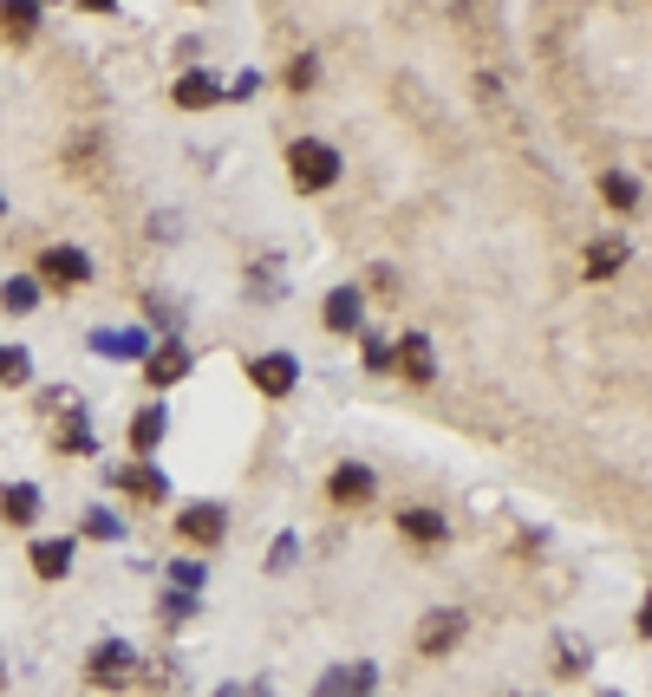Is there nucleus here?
I'll return each mask as SVG.
<instances>
[{
    "mask_svg": "<svg viewBox=\"0 0 652 697\" xmlns=\"http://www.w3.org/2000/svg\"><path fill=\"white\" fill-rule=\"evenodd\" d=\"M288 170H293V190H300V196H320V190L340 183V150L320 143V138H293L288 143Z\"/></svg>",
    "mask_w": 652,
    "mask_h": 697,
    "instance_id": "nucleus-1",
    "label": "nucleus"
},
{
    "mask_svg": "<svg viewBox=\"0 0 652 697\" xmlns=\"http://www.w3.org/2000/svg\"><path fill=\"white\" fill-rule=\"evenodd\" d=\"M248 385H255L261 398H288L293 385H300L293 352H261V358H248Z\"/></svg>",
    "mask_w": 652,
    "mask_h": 697,
    "instance_id": "nucleus-2",
    "label": "nucleus"
},
{
    "mask_svg": "<svg viewBox=\"0 0 652 697\" xmlns=\"http://www.w3.org/2000/svg\"><path fill=\"white\" fill-rule=\"evenodd\" d=\"M177 535H183L190 548H216L222 535H228V508H222V502H190V508L177 515Z\"/></svg>",
    "mask_w": 652,
    "mask_h": 697,
    "instance_id": "nucleus-3",
    "label": "nucleus"
},
{
    "mask_svg": "<svg viewBox=\"0 0 652 697\" xmlns=\"http://www.w3.org/2000/svg\"><path fill=\"white\" fill-rule=\"evenodd\" d=\"M40 280H46V287H85V280H92V255L73 248V242H60V248L40 255Z\"/></svg>",
    "mask_w": 652,
    "mask_h": 697,
    "instance_id": "nucleus-4",
    "label": "nucleus"
},
{
    "mask_svg": "<svg viewBox=\"0 0 652 697\" xmlns=\"http://www.w3.org/2000/svg\"><path fill=\"white\" fill-rule=\"evenodd\" d=\"M463 632H470V613H450V607H443V613H431V620L418 626V652H425V658H450V652L463 645Z\"/></svg>",
    "mask_w": 652,
    "mask_h": 697,
    "instance_id": "nucleus-5",
    "label": "nucleus"
},
{
    "mask_svg": "<svg viewBox=\"0 0 652 697\" xmlns=\"http://www.w3.org/2000/svg\"><path fill=\"white\" fill-rule=\"evenodd\" d=\"M372 489H378V476H372L365 463H340V470L327 476V502H333V508H365Z\"/></svg>",
    "mask_w": 652,
    "mask_h": 697,
    "instance_id": "nucleus-6",
    "label": "nucleus"
},
{
    "mask_svg": "<svg viewBox=\"0 0 652 697\" xmlns=\"http://www.w3.org/2000/svg\"><path fill=\"white\" fill-rule=\"evenodd\" d=\"M111 489H125V495H138V502H163V495H170V476L157 470V457H138V463L111 470Z\"/></svg>",
    "mask_w": 652,
    "mask_h": 697,
    "instance_id": "nucleus-7",
    "label": "nucleus"
},
{
    "mask_svg": "<svg viewBox=\"0 0 652 697\" xmlns=\"http://www.w3.org/2000/svg\"><path fill=\"white\" fill-rule=\"evenodd\" d=\"M190 365H196V352L190 346H177V340H163V346L145 358V378H150V392H163V385H183L190 378Z\"/></svg>",
    "mask_w": 652,
    "mask_h": 697,
    "instance_id": "nucleus-8",
    "label": "nucleus"
},
{
    "mask_svg": "<svg viewBox=\"0 0 652 697\" xmlns=\"http://www.w3.org/2000/svg\"><path fill=\"white\" fill-rule=\"evenodd\" d=\"M125 678H131V645L125 639L92 645V685H125Z\"/></svg>",
    "mask_w": 652,
    "mask_h": 697,
    "instance_id": "nucleus-9",
    "label": "nucleus"
},
{
    "mask_svg": "<svg viewBox=\"0 0 652 697\" xmlns=\"http://www.w3.org/2000/svg\"><path fill=\"white\" fill-rule=\"evenodd\" d=\"M360 313H365L360 287H333L327 293V333H360Z\"/></svg>",
    "mask_w": 652,
    "mask_h": 697,
    "instance_id": "nucleus-10",
    "label": "nucleus"
},
{
    "mask_svg": "<svg viewBox=\"0 0 652 697\" xmlns=\"http://www.w3.org/2000/svg\"><path fill=\"white\" fill-rule=\"evenodd\" d=\"M60 418H66V423H60V437H53V443H60L66 457H92L98 443H92V430H85V411H78L66 392H60Z\"/></svg>",
    "mask_w": 652,
    "mask_h": 697,
    "instance_id": "nucleus-11",
    "label": "nucleus"
},
{
    "mask_svg": "<svg viewBox=\"0 0 652 697\" xmlns=\"http://www.w3.org/2000/svg\"><path fill=\"white\" fill-rule=\"evenodd\" d=\"M392 365H398L411 385H431V340H425V333L398 340V346H392Z\"/></svg>",
    "mask_w": 652,
    "mask_h": 697,
    "instance_id": "nucleus-12",
    "label": "nucleus"
},
{
    "mask_svg": "<svg viewBox=\"0 0 652 697\" xmlns=\"http://www.w3.org/2000/svg\"><path fill=\"white\" fill-rule=\"evenodd\" d=\"M0 33H7L13 46H26V40L40 33V0H0Z\"/></svg>",
    "mask_w": 652,
    "mask_h": 697,
    "instance_id": "nucleus-13",
    "label": "nucleus"
},
{
    "mask_svg": "<svg viewBox=\"0 0 652 697\" xmlns=\"http://www.w3.org/2000/svg\"><path fill=\"white\" fill-rule=\"evenodd\" d=\"M33 573L40 580H66L73 573V535H60V541H33Z\"/></svg>",
    "mask_w": 652,
    "mask_h": 697,
    "instance_id": "nucleus-14",
    "label": "nucleus"
},
{
    "mask_svg": "<svg viewBox=\"0 0 652 697\" xmlns=\"http://www.w3.org/2000/svg\"><path fill=\"white\" fill-rule=\"evenodd\" d=\"M0 515H7L13 528H33V522H40V489L33 483H7L0 489Z\"/></svg>",
    "mask_w": 652,
    "mask_h": 697,
    "instance_id": "nucleus-15",
    "label": "nucleus"
},
{
    "mask_svg": "<svg viewBox=\"0 0 652 697\" xmlns=\"http://www.w3.org/2000/svg\"><path fill=\"white\" fill-rule=\"evenodd\" d=\"M170 98H177L183 111H210V105H216V98H222V85H216V78H210V72H183Z\"/></svg>",
    "mask_w": 652,
    "mask_h": 697,
    "instance_id": "nucleus-16",
    "label": "nucleus"
},
{
    "mask_svg": "<svg viewBox=\"0 0 652 697\" xmlns=\"http://www.w3.org/2000/svg\"><path fill=\"white\" fill-rule=\"evenodd\" d=\"M163 430H170V411H163V405H145V411L131 418V450H138V457H150V450L163 443Z\"/></svg>",
    "mask_w": 652,
    "mask_h": 697,
    "instance_id": "nucleus-17",
    "label": "nucleus"
},
{
    "mask_svg": "<svg viewBox=\"0 0 652 697\" xmlns=\"http://www.w3.org/2000/svg\"><path fill=\"white\" fill-rule=\"evenodd\" d=\"M398 528H405V535H411V541H425V548H437V541H443V535H450V528H443V515H437V508H398Z\"/></svg>",
    "mask_w": 652,
    "mask_h": 697,
    "instance_id": "nucleus-18",
    "label": "nucleus"
},
{
    "mask_svg": "<svg viewBox=\"0 0 652 697\" xmlns=\"http://www.w3.org/2000/svg\"><path fill=\"white\" fill-rule=\"evenodd\" d=\"M627 268V242H594L587 248V280H607Z\"/></svg>",
    "mask_w": 652,
    "mask_h": 697,
    "instance_id": "nucleus-19",
    "label": "nucleus"
},
{
    "mask_svg": "<svg viewBox=\"0 0 652 697\" xmlns=\"http://www.w3.org/2000/svg\"><path fill=\"white\" fill-rule=\"evenodd\" d=\"M0 307H7V313H33V307H40V280L13 275L7 287H0Z\"/></svg>",
    "mask_w": 652,
    "mask_h": 697,
    "instance_id": "nucleus-20",
    "label": "nucleus"
},
{
    "mask_svg": "<svg viewBox=\"0 0 652 697\" xmlns=\"http://www.w3.org/2000/svg\"><path fill=\"white\" fill-rule=\"evenodd\" d=\"M600 203H607V210H640V183L613 170V176H600Z\"/></svg>",
    "mask_w": 652,
    "mask_h": 697,
    "instance_id": "nucleus-21",
    "label": "nucleus"
},
{
    "mask_svg": "<svg viewBox=\"0 0 652 697\" xmlns=\"http://www.w3.org/2000/svg\"><path fill=\"white\" fill-rule=\"evenodd\" d=\"M372 685H378L372 665H346V672H327L320 678V691H372Z\"/></svg>",
    "mask_w": 652,
    "mask_h": 697,
    "instance_id": "nucleus-22",
    "label": "nucleus"
},
{
    "mask_svg": "<svg viewBox=\"0 0 652 697\" xmlns=\"http://www.w3.org/2000/svg\"><path fill=\"white\" fill-rule=\"evenodd\" d=\"M33 378V358H26V346H0V385L13 392V385H26Z\"/></svg>",
    "mask_w": 652,
    "mask_h": 697,
    "instance_id": "nucleus-23",
    "label": "nucleus"
},
{
    "mask_svg": "<svg viewBox=\"0 0 652 697\" xmlns=\"http://www.w3.org/2000/svg\"><path fill=\"white\" fill-rule=\"evenodd\" d=\"M92 346L105 352V358H138L145 340H138V333H92Z\"/></svg>",
    "mask_w": 652,
    "mask_h": 697,
    "instance_id": "nucleus-24",
    "label": "nucleus"
},
{
    "mask_svg": "<svg viewBox=\"0 0 652 697\" xmlns=\"http://www.w3.org/2000/svg\"><path fill=\"white\" fill-rule=\"evenodd\" d=\"M313 78H320V66H313V53H300V60L288 66V92H293V98H307V92H313Z\"/></svg>",
    "mask_w": 652,
    "mask_h": 697,
    "instance_id": "nucleus-25",
    "label": "nucleus"
},
{
    "mask_svg": "<svg viewBox=\"0 0 652 697\" xmlns=\"http://www.w3.org/2000/svg\"><path fill=\"white\" fill-rule=\"evenodd\" d=\"M85 535H92V541H118V535H125V522H118V515H105V508H92V515H85Z\"/></svg>",
    "mask_w": 652,
    "mask_h": 697,
    "instance_id": "nucleus-26",
    "label": "nucleus"
},
{
    "mask_svg": "<svg viewBox=\"0 0 652 697\" xmlns=\"http://www.w3.org/2000/svg\"><path fill=\"white\" fill-rule=\"evenodd\" d=\"M360 352H365V372H385V365H392V346H385V340H372V333L360 340Z\"/></svg>",
    "mask_w": 652,
    "mask_h": 697,
    "instance_id": "nucleus-27",
    "label": "nucleus"
},
{
    "mask_svg": "<svg viewBox=\"0 0 652 697\" xmlns=\"http://www.w3.org/2000/svg\"><path fill=\"white\" fill-rule=\"evenodd\" d=\"M562 678H575V672H587V645H562V665H555Z\"/></svg>",
    "mask_w": 652,
    "mask_h": 697,
    "instance_id": "nucleus-28",
    "label": "nucleus"
},
{
    "mask_svg": "<svg viewBox=\"0 0 652 697\" xmlns=\"http://www.w3.org/2000/svg\"><path fill=\"white\" fill-rule=\"evenodd\" d=\"M268 567H275V573H281V567H293V535H281V541H275V560H268Z\"/></svg>",
    "mask_w": 652,
    "mask_h": 697,
    "instance_id": "nucleus-29",
    "label": "nucleus"
},
{
    "mask_svg": "<svg viewBox=\"0 0 652 697\" xmlns=\"http://www.w3.org/2000/svg\"><path fill=\"white\" fill-rule=\"evenodd\" d=\"M640 632L652 639V587H646V607H640Z\"/></svg>",
    "mask_w": 652,
    "mask_h": 697,
    "instance_id": "nucleus-30",
    "label": "nucleus"
},
{
    "mask_svg": "<svg viewBox=\"0 0 652 697\" xmlns=\"http://www.w3.org/2000/svg\"><path fill=\"white\" fill-rule=\"evenodd\" d=\"M78 7H85V13H111L118 0H78Z\"/></svg>",
    "mask_w": 652,
    "mask_h": 697,
    "instance_id": "nucleus-31",
    "label": "nucleus"
},
{
    "mask_svg": "<svg viewBox=\"0 0 652 697\" xmlns=\"http://www.w3.org/2000/svg\"><path fill=\"white\" fill-rule=\"evenodd\" d=\"M0 215H7V196H0Z\"/></svg>",
    "mask_w": 652,
    "mask_h": 697,
    "instance_id": "nucleus-32",
    "label": "nucleus"
},
{
    "mask_svg": "<svg viewBox=\"0 0 652 697\" xmlns=\"http://www.w3.org/2000/svg\"><path fill=\"white\" fill-rule=\"evenodd\" d=\"M196 7H203V0H196Z\"/></svg>",
    "mask_w": 652,
    "mask_h": 697,
    "instance_id": "nucleus-33",
    "label": "nucleus"
}]
</instances>
